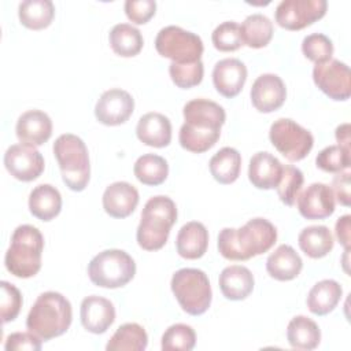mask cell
<instances>
[{"mask_svg":"<svg viewBox=\"0 0 351 351\" xmlns=\"http://www.w3.org/2000/svg\"><path fill=\"white\" fill-rule=\"evenodd\" d=\"M185 122L182 123L178 140L186 151L202 154L208 151L221 136L225 123V110L208 99H193L184 106Z\"/></svg>","mask_w":351,"mask_h":351,"instance_id":"1","label":"cell"},{"mask_svg":"<svg viewBox=\"0 0 351 351\" xmlns=\"http://www.w3.org/2000/svg\"><path fill=\"white\" fill-rule=\"evenodd\" d=\"M277 240L276 226L265 218H252L241 228H223L218 234V251L229 261H247L267 252Z\"/></svg>","mask_w":351,"mask_h":351,"instance_id":"2","label":"cell"},{"mask_svg":"<svg viewBox=\"0 0 351 351\" xmlns=\"http://www.w3.org/2000/svg\"><path fill=\"white\" fill-rule=\"evenodd\" d=\"M71 319L73 310L69 299L59 292L47 291L38 295L32 306L26 328L41 340L48 341L63 335L70 328Z\"/></svg>","mask_w":351,"mask_h":351,"instance_id":"3","label":"cell"},{"mask_svg":"<svg viewBox=\"0 0 351 351\" xmlns=\"http://www.w3.org/2000/svg\"><path fill=\"white\" fill-rule=\"evenodd\" d=\"M177 221L176 203L163 195L147 200L141 211V221L137 228V243L145 251L160 250Z\"/></svg>","mask_w":351,"mask_h":351,"instance_id":"4","label":"cell"},{"mask_svg":"<svg viewBox=\"0 0 351 351\" xmlns=\"http://www.w3.org/2000/svg\"><path fill=\"white\" fill-rule=\"evenodd\" d=\"M44 237L33 225H19L12 236L4 256L7 270L19 278H29L41 269Z\"/></svg>","mask_w":351,"mask_h":351,"instance_id":"5","label":"cell"},{"mask_svg":"<svg viewBox=\"0 0 351 351\" xmlns=\"http://www.w3.org/2000/svg\"><path fill=\"white\" fill-rule=\"evenodd\" d=\"M53 154L66 186L75 192L84 191L89 182L90 165L82 138L71 133L60 134L53 143Z\"/></svg>","mask_w":351,"mask_h":351,"instance_id":"6","label":"cell"},{"mask_svg":"<svg viewBox=\"0 0 351 351\" xmlns=\"http://www.w3.org/2000/svg\"><path fill=\"white\" fill-rule=\"evenodd\" d=\"M171 291L182 310L191 315H202L211 304V285L200 269L184 267L171 277Z\"/></svg>","mask_w":351,"mask_h":351,"instance_id":"7","label":"cell"},{"mask_svg":"<svg viewBox=\"0 0 351 351\" xmlns=\"http://www.w3.org/2000/svg\"><path fill=\"white\" fill-rule=\"evenodd\" d=\"M136 274L133 258L123 250H104L95 255L88 265L90 281L101 288H119L126 285Z\"/></svg>","mask_w":351,"mask_h":351,"instance_id":"8","label":"cell"},{"mask_svg":"<svg viewBox=\"0 0 351 351\" xmlns=\"http://www.w3.org/2000/svg\"><path fill=\"white\" fill-rule=\"evenodd\" d=\"M155 48L159 55L176 63H191L200 60L203 53L202 38L180 26L162 27L155 38Z\"/></svg>","mask_w":351,"mask_h":351,"instance_id":"9","label":"cell"},{"mask_svg":"<svg viewBox=\"0 0 351 351\" xmlns=\"http://www.w3.org/2000/svg\"><path fill=\"white\" fill-rule=\"evenodd\" d=\"M274 148L291 162L302 160L314 145L313 134L289 118H278L269 130Z\"/></svg>","mask_w":351,"mask_h":351,"instance_id":"10","label":"cell"},{"mask_svg":"<svg viewBox=\"0 0 351 351\" xmlns=\"http://www.w3.org/2000/svg\"><path fill=\"white\" fill-rule=\"evenodd\" d=\"M328 8L325 0H282L274 12L276 22L288 30H300L321 19Z\"/></svg>","mask_w":351,"mask_h":351,"instance_id":"11","label":"cell"},{"mask_svg":"<svg viewBox=\"0 0 351 351\" xmlns=\"http://www.w3.org/2000/svg\"><path fill=\"white\" fill-rule=\"evenodd\" d=\"M315 85L333 100H347L351 95V74L344 62L329 59L313 69Z\"/></svg>","mask_w":351,"mask_h":351,"instance_id":"12","label":"cell"},{"mask_svg":"<svg viewBox=\"0 0 351 351\" xmlns=\"http://www.w3.org/2000/svg\"><path fill=\"white\" fill-rule=\"evenodd\" d=\"M4 166L14 178L29 182L44 171V158L33 145L14 144L4 154Z\"/></svg>","mask_w":351,"mask_h":351,"instance_id":"13","label":"cell"},{"mask_svg":"<svg viewBox=\"0 0 351 351\" xmlns=\"http://www.w3.org/2000/svg\"><path fill=\"white\" fill-rule=\"evenodd\" d=\"M134 110L132 95L123 89L112 88L101 93L95 106L96 119L107 126L125 123Z\"/></svg>","mask_w":351,"mask_h":351,"instance_id":"14","label":"cell"},{"mask_svg":"<svg viewBox=\"0 0 351 351\" xmlns=\"http://www.w3.org/2000/svg\"><path fill=\"white\" fill-rule=\"evenodd\" d=\"M298 210L306 219H324L335 211V195L329 185L314 182L298 195Z\"/></svg>","mask_w":351,"mask_h":351,"instance_id":"15","label":"cell"},{"mask_svg":"<svg viewBox=\"0 0 351 351\" xmlns=\"http://www.w3.org/2000/svg\"><path fill=\"white\" fill-rule=\"evenodd\" d=\"M252 106L261 112H273L278 110L287 99L284 81L271 73L259 75L251 86Z\"/></svg>","mask_w":351,"mask_h":351,"instance_id":"16","label":"cell"},{"mask_svg":"<svg viewBox=\"0 0 351 351\" xmlns=\"http://www.w3.org/2000/svg\"><path fill=\"white\" fill-rule=\"evenodd\" d=\"M82 326L95 335L104 333L115 321V307L111 300L90 295L81 302L80 310Z\"/></svg>","mask_w":351,"mask_h":351,"instance_id":"17","label":"cell"},{"mask_svg":"<svg viewBox=\"0 0 351 351\" xmlns=\"http://www.w3.org/2000/svg\"><path fill=\"white\" fill-rule=\"evenodd\" d=\"M247 80L245 64L236 58H226L215 63L213 70V82L217 92L225 97L237 96Z\"/></svg>","mask_w":351,"mask_h":351,"instance_id":"18","label":"cell"},{"mask_svg":"<svg viewBox=\"0 0 351 351\" xmlns=\"http://www.w3.org/2000/svg\"><path fill=\"white\" fill-rule=\"evenodd\" d=\"M16 137L22 144L38 147L49 140L52 134V121L41 110L25 111L16 121Z\"/></svg>","mask_w":351,"mask_h":351,"instance_id":"19","label":"cell"},{"mask_svg":"<svg viewBox=\"0 0 351 351\" xmlns=\"http://www.w3.org/2000/svg\"><path fill=\"white\" fill-rule=\"evenodd\" d=\"M138 204L137 189L126 182L117 181L110 184L103 193V208L112 218L129 217Z\"/></svg>","mask_w":351,"mask_h":351,"instance_id":"20","label":"cell"},{"mask_svg":"<svg viewBox=\"0 0 351 351\" xmlns=\"http://www.w3.org/2000/svg\"><path fill=\"white\" fill-rule=\"evenodd\" d=\"M282 174L281 162L270 152L261 151L252 155L248 165V178L258 189L277 188Z\"/></svg>","mask_w":351,"mask_h":351,"instance_id":"21","label":"cell"},{"mask_svg":"<svg viewBox=\"0 0 351 351\" xmlns=\"http://www.w3.org/2000/svg\"><path fill=\"white\" fill-rule=\"evenodd\" d=\"M136 134L145 145L155 148L167 147L171 141L170 119L160 112H147L138 119Z\"/></svg>","mask_w":351,"mask_h":351,"instance_id":"22","label":"cell"},{"mask_svg":"<svg viewBox=\"0 0 351 351\" xmlns=\"http://www.w3.org/2000/svg\"><path fill=\"white\" fill-rule=\"evenodd\" d=\"M208 247V230L202 222L191 221L181 226L176 239V248L185 259L202 258Z\"/></svg>","mask_w":351,"mask_h":351,"instance_id":"23","label":"cell"},{"mask_svg":"<svg viewBox=\"0 0 351 351\" xmlns=\"http://www.w3.org/2000/svg\"><path fill=\"white\" fill-rule=\"evenodd\" d=\"M219 289L229 300H243L254 289V276L251 270L241 265L225 267L219 274Z\"/></svg>","mask_w":351,"mask_h":351,"instance_id":"24","label":"cell"},{"mask_svg":"<svg viewBox=\"0 0 351 351\" xmlns=\"http://www.w3.org/2000/svg\"><path fill=\"white\" fill-rule=\"evenodd\" d=\"M303 261L299 254L288 244L278 245L274 252L267 256L266 270L270 277L278 281H289L299 276Z\"/></svg>","mask_w":351,"mask_h":351,"instance_id":"25","label":"cell"},{"mask_svg":"<svg viewBox=\"0 0 351 351\" xmlns=\"http://www.w3.org/2000/svg\"><path fill=\"white\" fill-rule=\"evenodd\" d=\"M29 210L41 221L53 219L62 210L60 192L51 184L37 185L29 195Z\"/></svg>","mask_w":351,"mask_h":351,"instance_id":"26","label":"cell"},{"mask_svg":"<svg viewBox=\"0 0 351 351\" xmlns=\"http://www.w3.org/2000/svg\"><path fill=\"white\" fill-rule=\"evenodd\" d=\"M341 285L335 280H321L307 295V307L315 315H326L337 306L341 298Z\"/></svg>","mask_w":351,"mask_h":351,"instance_id":"27","label":"cell"},{"mask_svg":"<svg viewBox=\"0 0 351 351\" xmlns=\"http://www.w3.org/2000/svg\"><path fill=\"white\" fill-rule=\"evenodd\" d=\"M287 340L295 350H314L321 341L318 325L306 315L293 317L287 328Z\"/></svg>","mask_w":351,"mask_h":351,"instance_id":"28","label":"cell"},{"mask_svg":"<svg viewBox=\"0 0 351 351\" xmlns=\"http://www.w3.org/2000/svg\"><path fill=\"white\" fill-rule=\"evenodd\" d=\"M298 243L300 250L310 258L318 259L328 255L333 248V236L325 225H311L304 228L299 236Z\"/></svg>","mask_w":351,"mask_h":351,"instance_id":"29","label":"cell"},{"mask_svg":"<svg viewBox=\"0 0 351 351\" xmlns=\"http://www.w3.org/2000/svg\"><path fill=\"white\" fill-rule=\"evenodd\" d=\"M208 167L215 181L219 184H232L239 178L241 155L236 148L223 147L213 155Z\"/></svg>","mask_w":351,"mask_h":351,"instance_id":"30","label":"cell"},{"mask_svg":"<svg viewBox=\"0 0 351 351\" xmlns=\"http://www.w3.org/2000/svg\"><path fill=\"white\" fill-rule=\"evenodd\" d=\"M18 16L27 29L40 30L51 25L55 16V5L51 0H25L18 7Z\"/></svg>","mask_w":351,"mask_h":351,"instance_id":"31","label":"cell"},{"mask_svg":"<svg viewBox=\"0 0 351 351\" xmlns=\"http://www.w3.org/2000/svg\"><path fill=\"white\" fill-rule=\"evenodd\" d=\"M112 51L123 58L136 56L144 44L141 32L130 23H117L108 34Z\"/></svg>","mask_w":351,"mask_h":351,"instance_id":"32","label":"cell"},{"mask_svg":"<svg viewBox=\"0 0 351 351\" xmlns=\"http://www.w3.org/2000/svg\"><path fill=\"white\" fill-rule=\"evenodd\" d=\"M148 336L145 329L136 322L121 325L108 340L106 350L108 351H143L147 348Z\"/></svg>","mask_w":351,"mask_h":351,"instance_id":"33","label":"cell"},{"mask_svg":"<svg viewBox=\"0 0 351 351\" xmlns=\"http://www.w3.org/2000/svg\"><path fill=\"white\" fill-rule=\"evenodd\" d=\"M240 32L243 44L251 48H262L273 37V22L263 14H251L241 23Z\"/></svg>","mask_w":351,"mask_h":351,"instance_id":"34","label":"cell"},{"mask_svg":"<svg viewBox=\"0 0 351 351\" xmlns=\"http://www.w3.org/2000/svg\"><path fill=\"white\" fill-rule=\"evenodd\" d=\"M133 171L136 178L144 185H160L169 174V165L165 158L155 154H144L137 158Z\"/></svg>","mask_w":351,"mask_h":351,"instance_id":"35","label":"cell"},{"mask_svg":"<svg viewBox=\"0 0 351 351\" xmlns=\"http://www.w3.org/2000/svg\"><path fill=\"white\" fill-rule=\"evenodd\" d=\"M196 344V333L186 324H174L169 326L162 336L163 351H191Z\"/></svg>","mask_w":351,"mask_h":351,"instance_id":"36","label":"cell"},{"mask_svg":"<svg viewBox=\"0 0 351 351\" xmlns=\"http://www.w3.org/2000/svg\"><path fill=\"white\" fill-rule=\"evenodd\" d=\"M303 173L291 165L282 166V174L277 185V193L280 200L287 206H293L295 200L303 186Z\"/></svg>","mask_w":351,"mask_h":351,"instance_id":"37","label":"cell"},{"mask_svg":"<svg viewBox=\"0 0 351 351\" xmlns=\"http://www.w3.org/2000/svg\"><path fill=\"white\" fill-rule=\"evenodd\" d=\"M169 74L171 81L178 88H192L202 82L204 74V66L202 60L191 63H176L171 62L169 66Z\"/></svg>","mask_w":351,"mask_h":351,"instance_id":"38","label":"cell"},{"mask_svg":"<svg viewBox=\"0 0 351 351\" xmlns=\"http://www.w3.org/2000/svg\"><path fill=\"white\" fill-rule=\"evenodd\" d=\"M351 163L350 149L341 145H329L318 152L315 165L326 173H340L348 170Z\"/></svg>","mask_w":351,"mask_h":351,"instance_id":"39","label":"cell"},{"mask_svg":"<svg viewBox=\"0 0 351 351\" xmlns=\"http://www.w3.org/2000/svg\"><path fill=\"white\" fill-rule=\"evenodd\" d=\"M211 40L218 51L230 52L239 49L243 45L240 25L234 21H225L219 23L214 29Z\"/></svg>","mask_w":351,"mask_h":351,"instance_id":"40","label":"cell"},{"mask_svg":"<svg viewBox=\"0 0 351 351\" xmlns=\"http://www.w3.org/2000/svg\"><path fill=\"white\" fill-rule=\"evenodd\" d=\"M303 55L315 64L328 62L333 55V44L330 38L322 33H311L302 41Z\"/></svg>","mask_w":351,"mask_h":351,"instance_id":"41","label":"cell"},{"mask_svg":"<svg viewBox=\"0 0 351 351\" xmlns=\"http://www.w3.org/2000/svg\"><path fill=\"white\" fill-rule=\"evenodd\" d=\"M1 299H0V310H1V321L3 324H7L10 321H14L22 307V295L19 289L10 284L8 281H1Z\"/></svg>","mask_w":351,"mask_h":351,"instance_id":"42","label":"cell"},{"mask_svg":"<svg viewBox=\"0 0 351 351\" xmlns=\"http://www.w3.org/2000/svg\"><path fill=\"white\" fill-rule=\"evenodd\" d=\"M156 11V3L154 0H126L125 1V14L126 16L137 23H147Z\"/></svg>","mask_w":351,"mask_h":351,"instance_id":"43","label":"cell"},{"mask_svg":"<svg viewBox=\"0 0 351 351\" xmlns=\"http://www.w3.org/2000/svg\"><path fill=\"white\" fill-rule=\"evenodd\" d=\"M4 348L7 351H21V350H41V339L33 332H15L7 336Z\"/></svg>","mask_w":351,"mask_h":351,"instance_id":"44","label":"cell"},{"mask_svg":"<svg viewBox=\"0 0 351 351\" xmlns=\"http://www.w3.org/2000/svg\"><path fill=\"white\" fill-rule=\"evenodd\" d=\"M333 195H336L337 202L343 206H350V171H340L333 177Z\"/></svg>","mask_w":351,"mask_h":351,"instance_id":"45","label":"cell"},{"mask_svg":"<svg viewBox=\"0 0 351 351\" xmlns=\"http://www.w3.org/2000/svg\"><path fill=\"white\" fill-rule=\"evenodd\" d=\"M350 222H351V217L348 214L340 217L336 222V237L339 240V243L346 248L350 250Z\"/></svg>","mask_w":351,"mask_h":351,"instance_id":"46","label":"cell"},{"mask_svg":"<svg viewBox=\"0 0 351 351\" xmlns=\"http://www.w3.org/2000/svg\"><path fill=\"white\" fill-rule=\"evenodd\" d=\"M336 140H337V145H341L347 149H350V123H341L336 128L335 132Z\"/></svg>","mask_w":351,"mask_h":351,"instance_id":"47","label":"cell"}]
</instances>
